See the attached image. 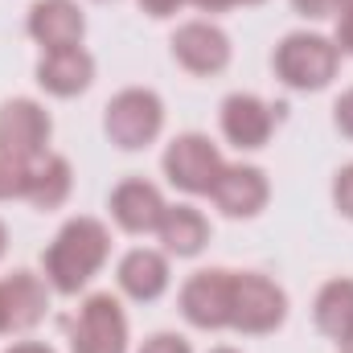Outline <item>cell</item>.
<instances>
[{
	"label": "cell",
	"instance_id": "1",
	"mask_svg": "<svg viewBox=\"0 0 353 353\" xmlns=\"http://www.w3.org/2000/svg\"><path fill=\"white\" fill-rule=\"evenodd\" d=\"M107 255H111V230L99 218L79 214V218L62 222V230L54 234V243L41 255L46 283L58 296H79V292L90 288V279L103 271Z\"/></svg>",
	"mask_w": 353,
	"mask_h": 353
},
{
	"label": "cell",
	"instance_id": "2",
	"mask_svg": "<svg viewBox=\"0 0 353 353\" xmlns=\"http://www.w3.org/2000/svg\"><path fill=\"white\" fill-rule=\"evenodd\" d=\"M341 66V50L333 37L316 33V29H296L288 37H279L275 54H271V70L288 90H325L337 79Z\"/></svg>",
	"mask_w": 353,
	"mask_h": 353
},
{
	"label": "cell",
	"instance_id": "3",
	"mask_svg": "<svg viewBox=\"0 0 353 353\" xmlns=\"http://www.w3.org/2000/svg\"><path fill=\"white\" fill-rule=\"evenodd\" d=\"M103 132L119 152H140L165 132V103L148 87H123L103 107Z\"/></svg>",
	"mask_w": 353,
	"mask_h": 353
},
{
	"label": "cell",
	"instance_id": "4",
	"mask_svg": "<svg viewBox=\"0 0 353 353\" xmlns=\"http://www.w3.org/2000/svg\"><path fill=\"white\" fill-rule=\"evenodd\" d=\"M288 321V292L263 271H234L230 329L243 337H267Z\"/></svg>",
	"mask_w": 353,
	"mask_h": 353
},
{
	"label": "cell",
	"instance_id": "5",
	"mask_svg": "<svg viewBox=\"0 0 353 353\" xmlns=\"http://www.w3.org/2000/svg\"><path fill=\"white\" fill-rule=\"evenodd\" d=\"M50 136H54V119L37 99L17 94L0 103V157L37 165L41 157H50Z\"/></svg>",
	"mask_w": 353,
	"mask_h": 353
},
{
	"label": "cell",
	"instance_id": "6",
	"mask_svg": "<svg viewBox=\"0 0 353 353\" xmlns=\"http://www.w3.org/2000/svg\"><path fill=\"white\" fill-rule=\"evenodd\" d=\"M161 169H165L173 189L189 193V197H210V189H214L218 173L226 169V161H222V152L210 136L181 132V136L169 140V148L161 157Z\"/></svg>",
	"mask_w": 353,
	"mask_h": 353
},
{
	"label": "cell",
	"instance_id": "7",
	"mask_svg": "<svg viewBox=\"0 0 353 353\" xmlns=\"http://www.w3.org/2000/svg\"><path fill=\"white\" fill-rule=\"evenodd\" d=\"M128 312L111 292H90L70 325V353H128Z\"/></svg>",
	"mask_w": 353,
	"mask_h": 353
},
{
	"label": "cell",
	"instance_id": "8",
	"mask_svg": "<svg viewBox=\"0 0 353 353\" xmlns=\"http://www.w3.org/2000/svg\"><path fill=\"white\" fill-rule=\"evenodd\" d=\"M230 304H234V271H226V267L193 271L181 283V296H176L181 316L201 333L230 329Z\"/></svg>",
	"mask_w": 353,
	"mask_h": 353
},
{
	"label": "cell",
	"instance_id": "9",
	"mask_svg": "<svg viewBox=\"0 0 353 353\" xmlns=\"http://www.w3.org/2000/svg\"><path fill=\"white\" fill-rule=\"evenodd\" d=\"M169 50H173V62L193 74V79H214L230 66V37L226 29H218L214 21H185L176 25V33L169 37Z\"/></svg>",
	"mask_w": 353,
	"mask_h": 353
},
{
	"label": "cell",
	"instance_id": "10",
	"mask_svg": "<svg viewBox=\"0 0 353 353\" xmlns=\"http://www.w3.org/2000/svg\"><path fill=\"white\" fill-rule=\"evenodd\" d=\"M218 123H222L226 144H234L239 152H259L275 136V107L263 103L259 94H251V90H234V94L222 99Z\"/></svg>",
	"mask_w": 353,
	"mask_h": 353
},
{
	"label": "cell",
	"instance_id": "11",
	"mask_svg": "<svg viewBox=\"0 0 353 353\" xmlns=\"http://www.w3.org/2000/svg\"><path fill=\"white\" fill-rule=\"evenodd\" d=\"M107 210H111V222H115L123 234H157V226H161L169 201H165V193H161L152 181L128 176V181H119V185L111 189Z\"/></svg>",
	"mask_w": 353,
	"mask_h": 353
},
{
	"label": "cell",
	"instance_id": "12",
	"mask_svg": "<svg viewBox=\"0 0 353 353\" xmlns=\"http://www.w3.org/2000/svg\"><path fill=\"white\" fill-rule=\"evenodd\" d=\"M25 33L41 46V54L74 50L87 37V12L79 0H37L25 17Z\"/></svg>",
	"mask_w": 353,
	"mask_h": 353
},
{
	"label": "cell",
	"instance_id": "13",
	"mask_svg": "<svg viewBox=\"0 0 353 353\" xmlns=\"http://www.w3.org/2000/svg\"><path fill=\"white\" fill-rule=\"evenodd\" d=\"M210 197L226 218H259L271 201V181L259 165H226Z\"/></svg>",
	"mask_w": 353,
	"mask_h": 353
},
{
	"label": "cell",
	"instance_id": "14",
	"mask_svg": "<svg viewBox=\"0 0 353 353\" xmlns=\"http://www.w3.org/2000/svg\"><path fill=\"white\" fill-rule=\"evenodd\" d=\"M169 279H173L169 255H165V251H152V247H132V251L119 259V267H115L119 292H123L128 300H136V304L161 300V296L169 292Z\"/></svg>",
	"mask_w": 353,
	"mask_h": 353
},
{
	"label": "cell",
	"instance_id": "15",
	"mask_svg": "<svg viewBox=\"0 0 353 353\" xmlns=\"http://www.w3.org/2000/svg\"><path fill=\"white\" fill-rule=\"evenodd\" d=\"M33 79H37V87L46 90L50 99H79V94L90 90V83H94V58H90L83 46L41 54Z\"/></svg>",
	"mask_w": 353,
	"mask_h": 353
},
{
	"label": "cell",
	"instance_id": "16",
	"mask_svg": "<svg viewBox=\"0 0 353 353\" xmlns=\"http://www.w3.org/2000/svg\"><path fill=\"white\" fill-rule=\"evenodd\" d=\"M4 304H8V325H12V333H29V329H37L41 321H46V312H50V283H46V275H37V271H29V267H17L4 283Z\"/></svg>",
	"mask_w": 353,
	"mask_h": 353
},
{
	"label": "cell",
	"instance_id": "17",
	"mask_svg": "<svg viewBox=\"0 0 353 353\" xmlns=\"http://www.w3.org/2000/svg\"><path fill=\"white\" fill-rule=\"evenodd\" d=\"M157 239H161V251L169 259H197L210 247V218L197 205L176 201V205L165 210V218L157 226Z\"/></svg>",
	"mask_w": 353,
	"mask_h": 353
},
{
	"label": "cell",
	"instance_id": "18",
	"mask_svg": "<svg viewBox=\"0 0 353 353\" xmlns=\"http://www.w3.org/2000/svg\"><path fill=\"white\" fill-rule=\"evenodd\" d=\"M312 321H316V333L345 345L353 337V279L350 275H337L329 283H321L316 300H312Z\"/></svg>",
	"mask_w": 353,
	"mask_h": 353
},
{
	"label": "cell",
	"instance_id": "19",
	"mask_svg": "<svg viewBox=\"0 0 353 353\" xmlns=\"http://www.w3.org/2000/svg\"><path fill=\"white\" fill-rule=\"evenodd\" d=\"M70 193H74V169H70V161L66 157H41L37 165H33V181H29V205L33 210H41V214H54V210H62L66 201H70Z\"/></svg>",
	"mask_w": 353,
	"mask_h": 353
},
{
	"label": "cell",
	"instance_id": "20",
	"mask_svg": "<svg viewBox=\"0 0 353 353\" xmlns=\"http://www.w3.org/2000/svg\"><path fill=\"white\" fill-rule=\"evenodd\" d=\"M29 181H33V165L0 157V201H25L29 197Z\"/></svg>",
	"mask_w": 353,
	"mask_h": 353
},
{
	"label": "cell",
	"instance_id": "21",
	"mask_svg": "<svg viewBox=\"0 0 353 353\" xmlns=\"http://www.w3.org/2000/svg\"><path fill=\"white\" fill-rule=\"evenodd\" d=\"M333 205H337L341 218L353 222V165H341L333 173Z\"/></svg>",
	"mask_w": 353,
	"mask_h": 353
},
{
	"label": "cell",
	"instance_id": "22",
	"mask_svg": "<svg viewBox=\"0 0 353 353\" xmlns=\"http://www.w3.org/2000/svg\"><path fill=\"white\" fill-rule=\"evenodd\" d=\"M136 353H193V345H189V341H185L181 333H169V329H161V333L144 337Z\"/></svg>",
	"mask_w": 353,
	"mask_h": 353
},
{
	"label": "cell",
	"instance_id": "23",
	"mask_svg": "<svg viewBox=\"0 0 353 353\" xmlns=\"http://www.w3.org/2000/svg\"><path fill=\"white\" fill-rule=\"evenodd\" d=\"M292 8L304 17V21H325L337 12V0H292Z\"/></svg>",
	"mask_w": 353,
	"mask_h": 353
},
{
	"label": "cell",
	"instance_id": "24",
	"mask_svg": "<svg viewBox=\"0 0 353 353\" xmlns=\"http://www.w3.org/2000/svg\"><path fill=\"white\" fill-rule=\"evenodd\" d=\"M333 123H337V132H341V136H350V140H353V87L333 103Z\"/></svg>",
	"mask_w": 353,
	"mask_h": 353
},
{
	"label": "cell",
	"instance_id": "25",
	"mask_svg": "<svg viewBox=\"0 0 353 353\" xmlns=\"http://www.w3.org/2000/svg\"><path fill=\"white\" fill-rule=\"evenodd\" d=\"M337 50L353 58V8H337V33H333Z\"/></svg>",
	"mask_w": 353,
	"mask_h": 353
},
{
	"label": "cell",
	"instance_id": "26",
	"mask_svg": "<svg viewBox=\"0 0 353 353\" xmlns=\"http://www.w3.org/2000/svg\"><path fill=\"white\" fill-rule=\"evenodd\" d=\"M136 4H140V12H148L152 21H169V17L181 12L185 0H136Z\"/></svg>",
	"mask_w": 353,
	"mask_h": 353
},
{
	"label": "cell",
	"instance_id": "27",
	"mask_svg": "<svg viewBox=\"0 0 353 353\" xmlns=\"http://www.w3.org/2000/svg\"><path fill=\"white\" fill-rule=\"evenodd\" d=\"M185 4H193V8H201V12H226V8H234L239 0H185Z\"/></svg>",
	"mask_w": 353,
	"mask_h": 353
},
{
	"label": "cell",
	"instance_id": "28",
	"mask_svg": "<svg viewBox=\"0 0 353 353\" xmlns=\"http://www.w3.org/2000/svg\"><path fill=\"white\" fill-rule=\"evenodd\" d=\"M4 353H54V345H46V341H12Z\"/></svg>",
	"mask_w": 353,
	"mask_h": 353
},
{
	"label": "cell",
	"instance_id": "29",
	"mask_svg": "<svg viewBox=\"0 0 353 353\" xmlns=\"http://www.w3.org/2000/svg\"><path fill=\"white\" fill-rule=\"evenodd\" d=\"M4 333H12V325H8V304H4V288H0V337Z\"/></svg>",
	"mask_w": 353,
	"mask_h": 353
},
{
	"label": "cell",
	"instance_id": "30",
	"mask_svg": "<svg viewBox=\"0 0 353 353\" xmlns=\"http://www.w3.org/2000/svg\"><path fill=\"white\" fill-rule=\"evenodd\" d=\"M4 251H8V226L0 222V259H4Z\"/></svg>",
	"mask_w": 353,
	"mask_h": 353
},
{
	"label": "cell",
	"instance_id": "31",
	"mask_svg": "<svg viewBox=\"0 0 353 353\" xmlns=\"http://www.w3.org/2000/svg\"><path fill=\"white\" fill-rule=\"evenodd\" d=\"M210 353H239V350H230V345H218V350H210Z\"/></svg>",
	"mask_w": 353,
	"mask_h": 353
},
{
	"label": "cell",
	"instance_id": "32",
	"mask_svg": "<svg viewBox=\"0 0 353 353\" xmlns=\"http://www.w3.org/2000/svg\"><path fill=\"white\" fill-rule=\"evenodd\" d=\"M337 8H353V0H337ZM337 17V12H333Z\"/></svg>",
	"mask_w": 353,
	"mask_h": 353
},
{
	"label": "cell",
	"instance_id": "33",
	"mask_svg": "<svg viewBox=\"0 0 353 353\" xmlns=\"http://www.w3.org/2000/svg\"><path fill=\"white\" fill-rule=\"evenodd\" d=\"M341 353H353V337H350V341H345V345H341Z\"/></svg>",
	"mask_w": 353,
	"mask_h": 353
},
{
	"label": "cell",
	"instance_id": "34",
	"mask_svg": "<svg viewBox=\"0 0 353 353\" xmlns=\"http://www.w3.org/2000/svg\"><path fill=\"white\" fill-rule=\"evenodd\" d=\"M239 4H263V0H239Z\"/></svg>",
	"mask_w": 353,
	"mask_h": 353
},
{
	"label": "cell",
	"instance_id": "35",
	"mask_svg": "<svg viewBox=\"0 0 353 353\" xmlns=\"http://www.w3.org/2000/svg\"><path fill=\"white\" fill-rule=\"evenodd\" d=\"M99 4H111V0H99Z\"/></svg>",
	"mask_w": 353,
	"mask_h": 353
}]
</instances>
